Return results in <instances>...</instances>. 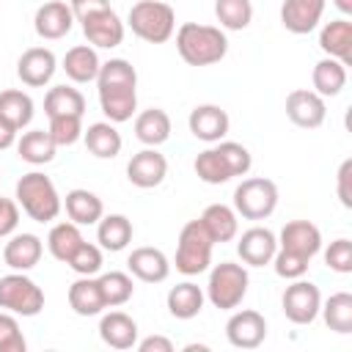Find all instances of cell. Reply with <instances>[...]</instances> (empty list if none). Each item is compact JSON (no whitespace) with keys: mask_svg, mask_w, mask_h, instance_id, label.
<instances>
[{"mask_svg":"<svg viewBox=\"0 0 352 352\" xmlns=\"http://www.w3.org/2000/svg\"><path fill=\"white\" fill-rule=\"evenodd\" d=\"M176 50L184 63L190 66H212L226 58L228 52V38L220 28L214 25H198V22H184L176 30Z\"/></svg>","mask_w":352,"mask_h":352,"instance_id":"obj_1","label":"cell"},{"mask_svg":"<svg viewBox=\"0 0 352 352\" xmlns=\"http://www.w3.org/2000/svg\"><path fill=\"white\" fill-rule=\"evenodd\" d=\"M14 192H16V204L22 206V212H25L30 220H36V223H50V220H55V217L60 214L63 201H60V195H58L52 179L44 176L41 170L25 173V176L16 182Z\"/></svg>","mask_w":352,"mask_h":352,"instance_id":"obj_2","label":"cell"},{"mask_svg":"<svg viewBox=\"0 0 352 352\" xmlns=\"http://www.w3.org/2000/svg\"><path fill=\"white\" fill-rule=\"evenodd\" d=\"M126 25L148 44H165L176 30V11L162 0H140L129 8Z\"/></svg>","mask_w":352,"mask_h":352,"instance_id":"obj_3","label":"cell"},{"mask_svg":"<svg viewBox=\"0 0 352 352\" xmlns=\"http://www.w3.org/2000/svg\"><path fill=\"white\" fill-rule=\"evenodd\" d=\"M212 248H214V239L204 228L201 217L184 223V228L179 231V245H176V258H173L176 270L182 275L206 272L209 264H212Z\"/></svg>","mask_w":352,"mask_h":352,"instance_id":"obj_4","label":"cell"},{"mask_svg":"<svg viewBox=\"0 0 352 352\" xmlns=\"http://www.w3.org/2000/svg\"><path fill=\"white\" fill-rule=\"evenodd\" d=\"M248 270L242 264H234V261H220L212 267L209 272V280H206V297L214 308L220 311H234L245 294H248Z\"/></svg>","mask_w":352,"mask_h":352,"instance_id":"obj_5","label":"cell"},{"mask_svg":"<svg viewBox=\"0 0 352 352\" xmlns=\"http://www.w3.org/2000/svg\"><path fill=\"white\" fill-rule=\"evenodd\" d=\"M278 209V184L264 176L242 179L234 190V212L245 220H267Z\"/></svg>","mask_w":352,"mask_h":352,"instance_id":"obj_6","label":"cell"},{"mask_svg":"<svg viewBox=\"0 0 352 352\" xmlns=\"http://www.w3.org/2000/svg\"><path fill=\"white\" fill-rule=\"evenodd\" d=\"M0 308L16 316H36L44 308V292L25 272H8L0 278Z\"/></svg>","mask_w":352,"mask_h":352,"instance_id":"obj_7","label":"cell"},{"mask_svg":"<svg viewBox=\"0 0 352 352\" xmlns=\"http://www.w3.org/2000/svg\"><path fill=\"white\" fill-rule=\"evenodd\" d=\"M280 308L286 314L289 322L294 324H311L316 316H319V308H322V292L316 283L311 280H292V286H286L283 297H280Z\"/></svg>","mask_w":352,"mask_h":352,"instance_id":"obj_8","label":"cell"},{"mask_svg":"<svg viewBox=\"0 0 352 352\" xmlns=\"http://www.w3.org/2000/svg\"><path fill=\"white\" fill-rule=\"evenodd\" d=\"M226 338L236 349H256L267 338V319L253 308L234 311L226 322Z\"/></svg>","mask_w":352,"mask_h":352,"instance_id":"obj_9","label":"cell"},{"mask_svg":"<svg viewBox=\"0 0 352 352\" xmlns=\"http://www.w3.org/2000/svg\"><path fill=\"white\" fill-rule=\"evenodd\" d=\"M165 176H168V160L154 146H146L143 151L132 154V160L126 162V179H129V184H135L140 190L160 187L165 182Z\"/></svg>","mask_w":352,"mask_h":352,"instance_id":"obj_10","label":"cell"},{"mask_svg":"<svg viewBox=\"0 0 352 352\" xmlns=\"http://www.w3.org/2000/svg\"><path fill=\"white\" fill-rule=\"evenodd\" d=\"M286 116L292 124L302 126V129H316L324 124V116H327V104L324 99L311 91V88H294L289 96H286Z\"/></svg>","mask_w":352,"mask_h":352,"instance_id":"obj_11","label":"cell"},{"mask_svg":"<svg viewBox=\"0 0 352 352\" xmlns=\"http://www.w3.org/2000/svg\"><path fill=\"white\" fill-rule=\"evenodd\" d=\"M55 72H58V58L50 47H30L16 60V77L30 88L47 85Z\"/></svg>","mask_w":352,"mask_h":352,"instance_id":"obj_12","label":"cell"},{"mask_svg":"<svg viewBox=\"0 0 352 352\" xmlns=\"http://www.w3.org/2000/svg\"><path fill=\"white\" fill-rule=\"evenodd\" d=\"M80 22H82V33H85V38H88L91 47L113 50V47H118L124 41V22L118 19V14L113 8L88 14Z\"/></svg>","mask_w":352,"mask_h":352,"instance_id":"obj_13","label":"cell"},{"mask_svg":"<svg viewBox=\"0 0 352 352\" xmlns=\"http://www.w3.org/2000/svg\"><path fill=\"white\" fill-rule=\"evenodd\" d=\"M187 126H190L192 138H198L204 143H217L228 135L231 118L220 104H198V107L190 110Z\"/></svg>","mask_w":352,"mask_h":352,"instance_id":"obj_14","label":"cell"},{"mask_svg":"<svg viewBox=\"0 0 352 352\" xmlns=\"http://www.w3.org/2000/svg\"><path fill=\"white\" fill-rule=\"evenodd\" d=\"M278 250V236L267 228V226H253L248 231H242L239 242H236V253L248 267H264L272 261Z\"/></svg>","mask_w":352,"mask_h":352,"instance_id":"obj_15","label":"cell"},{"mask_svg":"<svg viewBox=\"0 0 352 352\" xmlns=\"http://www.w3.org/2000/svg\"><path fill=\"white\" fill-rule=\"evenodd\" d=\"M33 28H36V33L41 38L58 41V38H63L74 28V14H72L69 3H63V0H47L44 6L36 8Z\"/></svg>","mask_w":352,"mask_h":352,"instance_id":"obj_16","label":"cell"},{"mask_svg":"<svg viewBox=\"0 0 352 352\" xmlns=\"http://www.w3.org/2000/svg\"><path fill=\"white\" fill-rule=\"evenodd\" d=\"M324 3L327 0H283L280 25L294 36H305V33L316 30V25L322 22Z\"/></svg>","mask_w":352,"mask_h":352,"instance_id":"obj_17","label":"cell"},{"mask_svg":"<svg viewBox=\"0 0 352 352\" xmlns=\"http://www.w3.org/2000/svg\"><path fill=\"white\" fill-rule=\"evenodd\" d=\"M278 248L292 250V253H300L305 258H314L322 250V231L311 220H289L280 228Z\"/></svg>","mask_w":352,"mask_h":352,"instance_id":"obj_18","label":"cell"},{"mask_svg":"<svg viewBox=\"0 0 352 352\" xmlns=\"http://www.w3.org/2000/svg\"><path fill=\"white\" fill-rule=\"evenodd\" d=\"M126 270L129 275H135L143 283H162L170 275V261L160 248H135L126 258Z\"/></svg>","mask_w":352,"mask_h":352,"instance_id":"obj_19","label":"cell"},{"mask_svg":"<svg viewBox=\"0 0 352 352\" xmlns=\"http://www.w3.org/2000/svg\"><path fill=\"white\" fill-rule=\"evenodd\" d=\"M138 85H96L99 107L113 124H124L138 110Z\"/></svg>","mask_w":352,"mask_h":352,"instance_id":"obj_20","label":"cell"},{"mask_svg":"<svg viewBox=\"0 0 352 352\" xmlns=\"http://www.w3.org/2000/svg\"><path fill=\"white\" fill-rule=\"evenodd\" d=\"M319 47L327 58H336L344 66H349L352 63V22L346 16L324 22L319 30Z\"/></svg>","mask_w":352,"mask_h":352,"instance_id":"obj_21","label":"cell"},{"mask_svg":"<svg viewBox=\"0 0 352 352\" xmlns=\"http://www.w3.org/2000/svg\"><path fill=\"white\" fill-rule=\"evenodd\" d=\"M99 338L110 349H132L138 344V322L124 311H110L99 319Z\"/></svg>","mask_w":352,"mask_h":352,"instance_id":"obj_22","label":"cell"},{"mask_svg":"<svg viewBox=\"0 0 352 352\" xmlns=\"http://www.w3.org/2000/svg\"><path fill=\"white\" fill-rule=\"evenodd\" d=\"M41 253L44 245L36 234H14L3 248V261L16 272H28L41 261Z\"/></svg>","mask_w":352,"mask_h":352,"instance_id":"obj_23","label":"cell"},{"mask_svg":"<svg viewBox=\"0 0 352 352\" xmlns=\"http://www.w3.org/2000/svg\"><path fill=\"white\" fill-rule=\"evenodd\" d=\"M69 305L77 316H99L107 308L102 289H99V280L94 275H80L69 286Z\"/></svg>","mask_w":352,"mask_h":352,"instance_id":"obj_24","label":"cell"},{"mask_svg":"<svg viewBox=\"0 0 352 352\" xmlns=\"http://www.w3.org/2000/svg\"><path fill=\"white\" fill-rule=\"evenodd\" d=\"M204 289L192 280H184V283H176L170 286L165 302H168V311L173 319H195L201 311H204Z\"/></svg>","mask_w":352,"mask_h":352,"instance_id":"obj_25","label":"cell"},{"mask_svg":"<svg viewBox=\"0 0 352 352\" xmlns=\"http://www.w3.org/2000/svg\"><path fill=\"white\" fill-rule=\"evenodd\" d=\"M99 66H102V60H99V55H96V47H91V44H77V47L66 50L60 69L66 72V77H69L72 82H91V80H96Z\"/></svg>","mask_w":352,"mask_h":352,"instance_id":"obj_26","label":"cell"},{"mask_svg":"<svg viewBox=\"0 0 352 352\" xmlns=\"http://www.w3.org/2000/svg\"><path fill=\"white\" fill-rule=\"evenodd\" d=\"M82 140H85V148L99 157V160H113L118 157L124 140H121V132L116 129L113 121H96L91 124L88 129H82Z\"/></svg>","mask_w":352,"mask_h":352,"instance_id":"obj_27","label":"cell"},{"mask_svg":"<svg viewBox=\"0 0 352 352\" xmlns=\"http://www.w3.org/2000/svg\"><path fill=\"white\" fill-rule=\"evenodd\" d=\"M63 206H66L69 220L77 223V226H94V223H99V217L104 214L102 198H99L96 192H91V190H82V187L69 190Z\"/></svg>","mask_w":352,"mask_h":352,"instance_id":"obj_28","label":"cell"},{"mask_svg":"<svg viewBox=\"0 0 352 352\" xmlns=\"http://www.w3.org/2000/svg\"><path fill=\"white\" fill-rule=\"evenodd\" d=\"M132 220L126 214H102L96 223V242L102 250L118 253L132 242Z\"/></svg>","mask_w":352,"mask_h":352,"instance_id":"obj_29","label":"cell"},{"mask_svg":"<svg viewBox=\"0 0 352 352\" xmlns=\"http://www.w3.org/2000/svg\"><path fill=\"white\" fill-rule=\"evenodd\" d=\"M135 138L143 146H162L170 138V116L162 107H148L135 118Z\"/></svg>","mask_w":352,"mask_h":352,"instance_id":"obj_30","label":"cell"},{"mask_svg":"<svg viewBox=\"0 0 352 352\" xmlns=\"http://www.w3.org/2000/svg\"><path fill=\"white\" fill-rule=\"evenodd\" d=\"M239 214L226 206V204H209L204 212H201V223L204 228L209 231V236L217 242H231L236 234H239Z\"/></svg>","mask_w":352,"mask_h":352,"instance_id":"obj_31","label":"cell"},{"mask_svg":"<svg viewBox=\"0 0 352 352\" xmlns=\"http://www.w3.org/2000/svg\"><path fill=\"white\" fill-rule=\"evenodd\" d=\"M55 140L47 129H30V132H22V138L16 140V154L19 160L30 162V165H47L55 160Z\"/></svg>","mask_w":352,"mask_h":352,"instance_id":"obj_32","label":"cell"},{"mask_svg":"<svg viewBox=\"0 0 352 352\" xmlns=\"http://www.w3.org/2000/svg\"><path fill=\"white\" fill-rule=\"evenodd\" d=\"M33 99H30V94H25V91H19V88H6V91H0V118L8 124V126H14L16 132L19 129H25L30 121H33Z\"/></svg>","mask_w":352,"mask_h":352,"instance_id":"obj_33","label":"cell"},{"mask_svg":"<svg viewBox=\"0 0 352 352\" xmlns=\"http://www.w3.org/2000/svg\"><path fill=\"white\" fill-rule=\"evenodd\" d=\"M311 82H314V91L327 99V96H338L346 85V66L336 58H322L314 72H311Z\"/></svg>","mask_w":352,"mask_h":352,"instance_id":"obj_34","label":"cell"},{"mask_svg":"<svg viewBox=\"0 0 352 352\" xmlns=\"http://www.w3.org/2000/svg\"><path fill=\"white\" fill-rule=\"evenodd\" d=\"M44 113L47 118L55 116H80L85 113V96L72 85H52L44 96Z\"/></svg>","mask_w":352,"mask_h":352,"instance_id":"obj_35","label":"cell"},{"mask_svg":"<svg viewBox=\"0 0 352 352\" xmlns=\"http://www.w3.org/2000/svg\"><path fill=\"white\" fill-rule=\"evenodd\" d=\"M80 245H82V234H80V226L72 223V220L55 223V226L50 228V234H47V248H50L52 258H58V261H63V264L72 258V253H74Z\"/></svg>","mask_w":352,"mask_h":352,"instance_id":"obj_36","label":"cell"},{"mask_svg":"<svg viewBox=\"0 0 352 352\" xmlns=\"http://www.w3.org/2000/svg\"><path fill=\"white\" fill-rule=\"evenodd\" d=\"M319 314L324 316V324H327L330 330H336V333H341V336L352 333V294H349V292H336V294H330V297L322 302Z\"/></svg>","mask_w":352,"mask_h":352,"instance_id":"obj_37","label":"cell"},{"mask_svg":"<svg viewBox=\"0 0 352 352\" xmlns=\"http://www.w3.org/2000/svg\"><path fill=\"white\" fill-rule=\"evenodd\" d=\"M96 280H99V289H102V297H104V305L107 308H118V305L129 302L132 294H135L132 275H126L121 270H110V272L99 275Z\"/></svg>","mask_w":352,"mask_h":352,"instance_id":"obj_38","label":"cell"},{"mask_svg":"<svg viewBox=\"0 0 352 352\" xmlns=\"http://www.w3.org/2000/svg\"><path fill=\"white\" fill-rule=\"evenodd\" d=\"M214 16L226 30H245L253 19L250 0H214Z\"/></svg>","mask_w":352,"mask_h":352,"instance_id":"obj_39","label":"cell"},{"mask_svg":"<svg viewBox=\"0 0 352 352\" xmlns=\"http://www.w3.org/2000/svg\"><path fill=\"white\" fill-rule=\"evenodd\" d=\"M192 168H195V176H198L201 182H206V184H226V182L231 179L226 162L220 160V154H217L214 148L201 151V154L195 157Z\"/></svg>","mask_w":352,"mask_h":352,"instance_id":"obj_40","label":"cell"},{"mask_svg":"<svg viewBox=\"0 0 352 352\" xmlns=\"http://www.w3.org/2000/svg\"><path fill=\"white\" fill-rule=\"evenodd\" d=\"M214 151H217V154H220V160L226 162V168H228L231 179H234V176H245V173L250 170V165H253L250 151H248L242 143H236V140H217Z\"/></svg>","mask_w":352,"mask_h":352,"instance_id":"obj_41","label":"cell"},{"mask_svg":"<svg viewBox=\"0 0 352 352\" xmlns=\"http://www.w3.org/2000/svg\"><path fill=\"white\" fill-rule=\"evenodd\" d=\"M47 132L52 135L55 146H74L82 138V118L80 116H55V118H50Z\"/></svg>","mask_w":352,"mask_h":352,"instance_id":"obj_42","label":"cell"},{"mask_svg":"<svg viewBox=\"0 0 352 352\" xmlns=\"http://www.w3.org/2000/svg\"><path fill=\"white\" fill-rule=\"evenodd\" d=\"M270 264L275 267V275H278V278H286V280H297V278H302V275L308 272V264H311V258H305V256H300V253H292V250H283V248H278Z\"/></svg>","mask_w":352,"mask_h":352,"instance_id":"obj_43","label":"cell"},{"mask_svg":"<svg viewBox=\"0 0 352 352\" xmlns=\"http://www.w3.org/2000/svg\"><path fill=\"white\" fill-rule=\"evenodd\" d=\"M77 275H96L99 270H102V248L99 245H91V242H85L82 239V245L72 253V258L66 261Z\"/></svg>","mask_w":352,"mask_h":352,"instance_id":"obj_44","label":"cell"},{"mask_svg":"<svg viewBox=\"0 0 352 352\" xmlns=\"http://www.w3.org/2000/svg\"><path fill=\"white\" fill-rule=\"evenodd\" d=\"M28 341L19 330L16 314L11 311H0V352H25Z\"/></svg>","mask_w":352,"mask_h":352,"instance_id":"obj_45","label":"cell"},{"mask_svg":"<svg viewBox=\"0 0 352 352\" xmlns=\"http://www.w3.org/2000/svg\"><path fill=\"white\" fill-rule=\"evenodd\" d=\"M324 264L338 275H349L352 272V242L346 236L330 242V248L324 250Z\"/></svg>","mask_w":352,"mask_h":352,"instance_id":"obj_46","label":"cell"},{"mask_svg":"<svg viewBox=\"0 0 352 352\" xmlns=\"http://www.w3.org/2000/svg\"><path fill=\"white\" fill-rule=\"evenodd\" d=\"M16 226H19V204L0 195V239L11 236L16 231Z\"/></svg>","mask_w":352,"mask_h":352,"instance_id":"obj_47","label":"cell"},{"mask_svg":"<svg viewBox=\"0 0 352 352\" xmlns=\"http://www.w3.org/2000/svg\"><path fill=\"white\" fill-rule=\"evenodd\" d=\"M336 192H338V201L341 206H352V160H344L338 173H336Z\"/></svg>","mask_w":352,"mask_h":352,"instance_id":"obj_48","label":"cell"},{"mask_svg":"<svg viewBox=\"0 0 352 352\" xmlns=\"http://www.w3.org/2000/svg\"><path fill=\"white\" fill-rule=\"evenodd\" d=\"M69 8L74 14V19H85L88 14H96V11H104V8H113L110 0H69Z\"/></svg>","mask_w":352,"mask_h":352,"instance_id":"obj_49","label":"cell"},{"mask_svg":"<svg viewBox=\"0 0 352 352\" xmlns=\"http://www.w3.org/2000/svg\"><path fill=\"white\" fill-rule=\"evenodd\" d=\"M140 352H173V341L165 338V336H148L143 341L135 344Z\"/></svg>","mask_w":352,"mask_h":352,"instance_id":"obj_50","label":"cell"},{"mask_svg":"<svg viewBox=\"0 0 352 352\" xmlns=\"http://www.w3.org/2000/svg\"><path fill=\"white\" fill-rule=\"evenodd\" d=\"M14 143H16V129L8 126V124L0 118V151H6V148L14 146Z\"/></svg>","mask_w":352,"mask_h":352,"instance_id":"obj_51","label":"cell"},{"mask_svg":"<svg viewBox=\"0 0 352 352\" xmlns=\"http://www.w3.org/2000/svg\"><path fill=\"white\" fill-rule=\"evenodd\" d=\"M333 6H336L341 14H352V0H333Z\"/></svg>","mask_w":352,"mask_h":352,"instance_id":"obj_52","label":"cell"}]
</instances>
